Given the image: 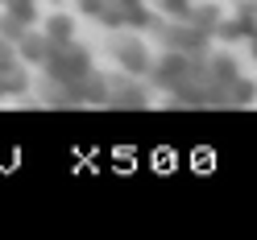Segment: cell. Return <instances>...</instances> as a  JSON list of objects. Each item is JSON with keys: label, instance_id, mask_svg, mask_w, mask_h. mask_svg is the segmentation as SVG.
Wrapping results in <instances>:
<instances>
[{"label": "cell", "instance_id": "obj_9", "mask_svg": "<svg viewBox=\"0 0 257 240\" xmlns=\"http://www.w3.org/2000/svg\"><path fill=\"white\" fill-rule=\"evenodd\" d=\"M253 17H257V5H253Z\"/></svg>", "mask_w": 257, "mask_h": 240}, {"label": "cell", "instance_id": "obj_1", "mask_svg": "<svg viewBox=\"0 0 257 240\" xmlns=\"http://www.w3.org/2000/svg\"><path fill=\"white\" fill-rule=\"evenodd\" d=\"M42 25H46L42 34L50 38L54 46H71V42H75V17H71V13H50Z\"/></svg>", "mask_w": 257, "mask_h": 240}, {"label": "cell", "instance_id": "obj_5", "mask_svg": "<svg viewBox=\"0 0 257 240\" xmlns=\"http://www.w3.org/2000/svg\"><path fill=\"white\" fill-rule=\"evenodd\" d=\"M257 100V83H245V79H232V104H249Z\"/></svg>", "mask_w": 257, "mask_h": 240}, {"label": "cell", "instance_id": "obj_3", "mask_svg": "<svg viewBox=\"0 0 257 240\" xmlns=\"http://www.w3.org/2000/svg\"><path fill=\"white\" fill-rule=\"evenodd\" d=\"M116 58H120V67L133 71V75H141V71L150 67V54H146V46H141V42H120L116 46Z\"/></svg>", "mask_w": 257, "mask_h": 240}, {"label": "cell", "instance_id": "obj_8", "mask_svg": "<svg viewBox=\"0 0 257 240\" xmlns=\"http://www.w3.org/2000/svg\"><path fill=\"white\" fill-rule=\"evenodd\" d=\"M112 5H120V9H128V13H133V9H141V0H112Z\"/></svg>", "mask_w": 257, "mask_h": 240}, {"label": "cell", "instance_id": "obj_6", "mask_svg": "<svg viewBox=\"0 0 257 240\" xmlns=\"http://www.w3.org/2000/svg\"><path fill=\"white\" fill-rule=\"evenodd\" d=\"M112 0H75V13H83V17H104V9Z\"/></svg>", "mask_w": 257, "mask_h": 240}, {"label": "cell", "instance_id": "obj_2", "mask_svg": "<svg viewBox=\"0 0 257 240\" xmlns=\"http://www.w3.org/2000/svg\"><path fill=\"white\" fill-rule=\"evenodd\" d=\"M17 46H21V54H25L29 62H38V67H46V58H50V50H54V42L46 38V34H29V29L21 34Z\"/></svg>", "mask_w": 257, "mask_h": 240}, {"label": "cell", "instance_id": "obj_7", "mask_svg": "<svg viewBox=\"0 0 257 240\" xmlns=\"http://www.w3.org/2000/svg\"><path fill=\"white\" fill-rule=\"evenodd\" d=\"M216 79H224V83H232V79H236V67H232V58H216Z\"/></svg>", "mask_w": 257, "mask_h": 240}, {"label": "cell", "instance_id": "obj_4", "mask_svg": "<svg viewBox=\"0 0 257 240\" xmlns=\"http://www.w3.org/2000/svg\"><path fill=\"white\" fill-rule=\"evenodd\" d=\"M158 9L166 13V17H179V21H187L191 17V0H154Z\"/></svg>", "mask_w": 257, "mask_h": 240}]
</instances>
